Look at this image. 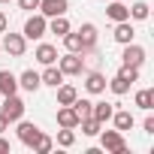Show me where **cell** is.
Masks as SVG:
<instances>
[{"label":"cell","mask_w":154,"mask_h":154,"mask_svg":"<svg viewBox=\"0 0 154 154\" xmlns=\"http://www.w3.org/2000/svg\"><path fill=\"white\" fill-rule=\"evenodd\" d=\"M139 79V66H121V72L115 75L112 82H106L109 88H112V94H118V97H124L127 91H130V85Z\"/></svg>","instance_id":"1"},{"label":"cell","mask_w":154,"mask_h":154,"mask_svg":"<svg viewBox=\"0 0 154 154\" xmlns=\"http://www.w3.org/2000/svg\"><path fill=\"white\" fill-rule=\"evenodd\" d=\"M103 133V151L109 154H127V142L121 136V130H100Z\"/></svg>","instance_id":"2"},{"label":"cell","mask_w":154,"mask_h":154,"mask_svg":"<svg viewBox=\"0 0 154 154\" xmlns=\"http://www.w3.org/2000/svg\"><path fill=\"white\" fill-rule=\"evenodd\" d=\"M45 30H48V21H45V15L39 12V15H30L27 21H24V39H39V36H45Z\"/></svg>","instance_id":"3"},{"label":"cell","mask_w":154,"mask_h":154,"mask_svg":"<svg viewBox=\"0 0 154 154\" xmlns=\"http://www.w3.org/2000/svg\"><path fill=\"white\" fill-rule=\"evenodd\" d=\"M63 75H82V69H85V57L79 54V51H69V54H63L60 57V66H57Z\"/></svg>","instance_id":"4"},{"label":"cell","mask_w":154,"mask_h":154,"mask_svg":"<svg viewBox=\"0 0 154 154\" xmlns=\"http://www.w3.org/2000/svg\"><path fill=\"white\" fill-rule=\"evenodd\" d=\"M0 112L6 115L9 124H12V121H21V118H24V100H18L15 94H9V97L3 100V109H0Z\"/></svg>","instance_id":"5"},{"label":"cell","mask_w":154,"mask_h":154,"mask_svg":"<svg viewBox=\"0 0 154 154\" xmlns=\"http://www.w3.org/2000/svg\"><path fill=\"white\" fill-rule=\"evenodd\" d=\"M121 63H124V66H142V63H145V48L127 42V45H124V54H121Z\"/></svg>","instance_id":"6"},{"label":"cell","mask_w":154,"mask_h":154,"mask_svg":"<svg viewBox=\"0 0 154 154\" xmlns=\"http://www.w3.org/2000/svg\"><path fill=\"white\" fill-rule=\"evenodd\" d=\"M3 48H6V54L21 57V54H24V48H27V39H24L21 33H6V36H3Z\"/></svg>","instance_id":"7"},{"label":"cell","mask_w":154,"mask_h":154,"mask_svg":"<svg viewBox=\"0 0 154 154\" xmlns=\"http://www.w3.org/2000/svg\"><path fill=\"white\" fill-rule=\"evenodd\" d=\"M39 133H42V130H39L36 124H30V121H18V139H21L27 148H33V142H36Z\"/></svg>","instance_id":"8"},{"label":"cell","mask_w":154,"mask_h":154,"mask_svg":"<svg viewBox=\"0 0 154 154\" xmlns=\"http://www.w3.org/2000/svg\"><path fill=\"white\" fill-rule=\"evenodd\" d=\"M39 12H42L45 18L66 15V0H39Z\"/></svg>","instance_id":"9"},{"label":"cell","mask_w":154,"mask_h":154,"mask_svg":"<svg viewBox=\"0 0 154 154\" xmlns=\"http://www.w3.org/2000/svg\"><path fill=\"white\" fill-rule=\"evenodd\" d=\"M75 33H79V39H82V54L97 45V27H94V24H82Z\"/></svg>","instance_id":"10"},{"label":"cell","mask_w":154,"mask_h":154,"mask_svg":"<svg viewBox=\"0 0 154 154\" xmlns=\"http://www.w3.org/2000/svg\"><path fill=\"white\" fill-rule=\"evenodd\" d=\"M57 124H60V127H69V130H75V127H79V115H75V109H72V106H63V109H57Z\"/></svg>","instance_id":"11"},{"label":"cell","mask_w":154,"mask_h":154,"mask_svg":"<svg viewBox=\"0 0 154 154\" xmlns=\"http://www.w3.org/2000/svg\"><path fill=\"white\" fill-rule=\"evenodd\" d=\"M15 91H18V79H15L9 69H0V94L9 97V94H15Z\"/></svg>","instance_id":"12"},{"label":"cell","mask_w":154,"mask_h":154,"mask_svg":"<svg viewBox=\"0 0 154 154\" xmlns=\"http://www.w3.org/2000/svg\"><path fill=\"white\" fill-rule=\"evenodd\" d=\"M133 36H136V30H133L130 18H127V21H118V27H115V42L127 45V42H133Z\"/></svg>","instance_id":"13"},{"label":"cell","mask_w":154,"mask_h":154,"mask_svg":"<svg viewBox=\"0 0 154 154\" xmlns=\"http://www.w3.org/2000/svg\"><path fill=\"white\" fill-rule=\"evenodd\" d=\"M18 85H21L24 91H30V94H33V91H39V88H42V82H39V72H33V69H24V72H21V79H18Z\"/></svg>","instance_id":"14"},{"label":"cell","mask_w":154,"mask_h":154,"mask_svg":"<svg viewBox=\"0 0 154 154\" xmlns=\"http://www.w3.org/2000/svg\"><path fill=\"white\" fill-rule=\"evenodd\" d=\"M106 15L118 24V21H127L130 18V9L124 6V0H115V3H109V9H106Z\"/></svg>","instance_id":"15"},{"label":"cell","mask_w":154,"mask_h":154,"mask_svg":"<svg viewBox=\"0 0 154 154\" xmlns=\"http://www.w3.org/2000/svg\"><path fill=\"white\" fill-rule=\"evenodd\" d=\"M36 60H39V63H45V66H48V63H54V60H57V48H54V45H48V42H42V45L36 48Z\"/></svg>","instance_id":"16"},{"label":"cell","mask_w":154,"mask_h":154,"mask_svg":"<svg viewBox=\"0 0 154 154\" xmlns=\"http://www.w3.org/2000/svg\"><path fill=\"white\" fill-rule=\"evenodd\" d=\"M39 82H42V85H51V88H57V85L63 82V72H60L57 66H51V63H48V69L39 75Z\"/></svg>","instance_id":"17"},{"label":"cell","mask_w":154,"mask_h":154,"mask_svg":"<svg viewBox=\"0 0 154 154\" xmlns=\"http://www.w3.org/2000/svg\"><path fill=\"white\" fill-rule=\"evenodd\" d=\"M85 88L91 91V94H103L106 91V79L100 72H88V79H85Z\"/></svg>","instance_id":"18"},{"label":"cell","mask_w":154,"mask_h":154,"mask_svg":"<svg viewBox=\"0 0 154 154\" xmlns=\"http://www.w3.org/2000/svg\"><path fill=\"white\" fill-rule=\"evenodd\" d=\"M75 97H79V91H75L72 85H57V103L60 106H72Z\"/></svg>","instance_id":"19"},{"label":"cell","mask_w":154,"mask_h":154,"mask_svg":"<svg viewBox=\"0 0 154 154\" xmlns=\"http://www.w3.org/2000/svg\"><path fill=\"white\" fill-rule=\"evenodd\" d=\"M112 103H94V109H91V118H97L100 124H106L109 118H112Z\"/></svg>","instance_id":"20"},{"label":"cell","mask_w":154,"mask_h":154,"mask_svg":"<svg viewBox=\"0 0 154 154\" xmlns=\"http://www.w3.org/2000/svg\"><path fill=\"white\" fill-rule=\"evenodd\" d=\"M72 109H75V115H79V121H82V118H91L94 103H91V100H85V97H82V100L75 97V100H72Z\"/></svg>","instance_id":"21"},{"label":"cell","mask_w":154,"mask_h":154,"mask_svg":"<svg viewBox=\"0 0 154 154\" xmlns=\"http://www.w3.org/2000/svg\"><path fill=\"white\" fill-rule=\"evenodd\" d=\"M51 148H54V139H51V136H45V133H39V136H36V142H33V151H36V154H48Z\"/></svg>","instance_id":"22"},{"label":"cell","mask_w":154,"mask_h":154,"mask_svg":"<svg viewBox=\"0 0 154 154\" xmlns=\"http://www.w3.org/2000/svg\"><path fill=\"white\" fill-rule=\"evenodd\" d=\"M48 30H51V33H57V36H63V33L69 30L66 15H54V18H51V24H48Z\"/></svg>","instance_id":"23"},{"label":"cell","mask_w":154,"mask_h":154,"mask_svg":"<svg viewBox=\"0 0 154 154\" xmlns=\"http://www.w3.org/2000/svg\"><path fill=\"white\" fill-rule=\"evenodd\" d=\"M112 118H115V127H118L121 133L133 127V115H130V112H112Z\"/></svg>","instance_id":"24"},{"label":"cell","mask_w":154,"mask_h":154,"mask_svg":"<svg viewBox=\"0 0 154 154\" xmlns=\"http://www.w3.org/2000/svg\"><path fill=\"white\" fill-rule=\"evenodd\" d=\"M79 124H82V133H85V136H97V133L103 130V124H100L97 118H82Z\"/></svg>","instance_id":"25"},{"label":"cell","mask_w":154,"mask_h":154,"mask_svg":"<svg viewBox=\"0 0 154 154\" xmlns=\"http://www.w3.org/2000/svg\"><path fill=\"white\" fill-rule=\"evenodd\" d=\"M136 106H139V109H151V106H154V91H151V88L139 91V94H136Z\"/></svg>","instance_id":"26"},{"label":"cell","mask_w":154,"mask_h":154,"mask_svg":"<svg viewBox=\"0 0 154 154\" xmlns=\"http://www.w3.org/2000/svg\"><path fill=\"white\" fill-rule=\"evenodd\" d=\"M63 45H66V51H79L82 54V39H79V33H63Z\"/></svg>","instance_id":"27"},{"label":"cell","mask_w":154,"mask_h":154,"mask_svg":"<svg viewBox=\"0 0 154 154\" xmlns=\"http://www.w3.org/2000/svg\"><path fill=\"white\" fill-rule=\"evenodd\" d=\"M148 3H142V0H139V3H133V9H130V18H136V21H145L148 18Z\"/></svg>","instance_id":"28"},{"label":"cell","mask_w":154,"mask_h":154,"mask_svg":"<svg viewBox=\"0 0 154 154\" xmlns=\"http://www.w3.org/2000/svg\"><path fill=\"white\" fill-rule=\"evenodd\" d=\"M72 142H75V133H72L69 127H60V133H57V145H60V148H69Z\"/></svg>","instance_id":"29"},{"label":"cell","mask_w":154,"mask_h":154,"mask_svg":"<svg viewBox=\"0 0 154 154\" xmlns=\"http://www.w3.org/2000/svg\"><path fill=\"white\" fill-rule=\"evenodd\" d=\"M18 6L27 9V12H33V9H39V0H18Z\"/></svg>","instance_id":"30"},{"label":"cell","mask_w":154,"mask_h":154,"mask_svg":"<svg viewBox=\"0 0 154 154\" xmlns=\"http://www.w3.org/2000/svg\"><path fill=\"white\" fill-rule=\"evenodd\" d=\"M6 130H9V121H6V115H3V112H0V133H6Z\"/></svg>","instance_id":"31"},{"label":"cell","mask_w":154,"mask_h":154,"mask_svg":"<svg viewBox=\"0 0 154 154\" xmlns=\"http://www.w3.org/2000/svg\"><path fill=\"white\" fill-rule=\"evenodd\" d=\"M6 151H9V142L3 139V133H0V154H6Z\"/></svg>","instance_id":"32"},{"label":"cell","mask_w":154,"mask_h":154,"mask_svg":"<svg viewBox=\"0 0 154 154\" xmlns=\"http://www.w3.org/2000/svg\"><path fill=\"white\" fill-rule=\"evenodd\" d=\"M145 133H154V118H145Z\"/></svg>","instance_id":"33"},{"label":"cell","mask_w":154,"mask_h":154,"mask_svg":"<svg viewBox=\"0 0 154 154\" xmlns=\"http://www.w3.org/2000/svg\"><path fill=\"white\" fill-rule=\"evenodd\" d=\"M3 30H6V15L0 12V33H3Z\"/></svg>","instance_id":"34"},{"label":"cell","mask_w":154,"mask_h":154,"mask_svg":"<svg viewBox=\"0 0 154 154\" xmlns=\"http://www.w3.org/2000/svg\"><path fill=\"white\" fill-rule=\"evenodd\" d=\"M0 3H9V0H0Z\"/></svg>","instance_id":"35"}]
</instances>
